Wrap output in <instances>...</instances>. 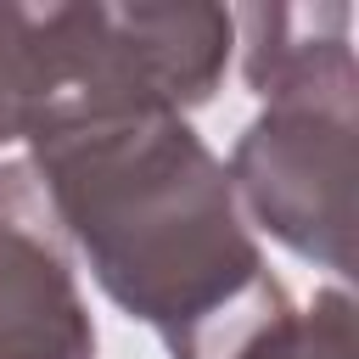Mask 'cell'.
Masks as SVG:
<instances>
[{
    "label": "cell",
    "mask_w": 359,
    "mask_h": 359,
    "mask_svg": "<svg viewBox=\"0 0 359 359\" xmlns=\"http://www.w3.org/2000/svg\"><path fill=\"white\" fill-rule=\"evenodd\" d=\"M359 79L264 101L230 151V191L297 258L348 275L353 264V118Z\"/></svg>",
    "instance_id": "3"
},
{
    "label": "cell",
    "mask_w": 359,
    "mask_h": 359,
    "mask_svg": "<svg viewBox=\"0 0 359 359\" xmlns=\"http://www.w3.org/2000/svg\"><path fill=\"white\" fill-rule=\"evenodd\" d=\"M230 22L241 28L247 84L258 101L359 79L348 6H252L230 11Z\"/></svg>",
    "instance_id": "5"
},
{
    "label": "cell",
    "mask_w": 359,
    "mask_h": 359,
    "mask_svg": "<svg viewBox=\"0 0 359 359\" xmlns=\"http://www.w3.org/2000/svg\"><path fill=\"white\" fill-rule=\"evenodd\" d=\"M39 123H45L39 6H0V146L34 140Z\"/></svg>",
    "instance_id": "7"
},
{
    "label": "cell",
    "mask_w": 359,
    "mask_h": 359,
    "mask_svg": "<svg viewBox=\"0 0 359 359\" xmlns=\"http://www.w3.org/2000/svg\"><path fill=\"white\" fill-rule=\"evenodd\" d=\"M213 359H353V303L342 286H325L309 303L280 297Z\"/></svg>",
    "instance_id": "6"
},
{
    "label": "cell",
    "mask_w": 359,
    "mask_h": 359,
    "mask_svg": "<svg viewBox=\"0 0 359 359\" xmlns=\"http://www.w3.org/2000/svg\"><path fill=\"white\" fill-rule=\"evenodd\" d=\"M45 123L34 135L101 118H185L202 107L236 50L224 6H39Z\"/></svg>",
    "instance_id": "2"
},
{
    "label": "cell",
    "mask_w": 359,
    "mask_h": 359,
    "mask_svg": "<svg viewBox=\"0 0 359 359\" xmlns=\"http://www.w3.org/2000/svg\"><path fill=\"white\" fill-rule=\"evenodd\" d=\"M0 359H95L67 236L28 163H0Z\"/></svg>",
    "instance_id": "4"
},
{
    "label": "cell",
    "mask_w": 359,
    "mask_h": 359,
    "mask_svg": "<svg viewBox=\"0 0 359 359\" xmlns=\"http://www.w3.org/2000/svg\"><path fill=\"white\" fill-rule=\"evenodd\" d=\"M34 174L101 292L174 359H213L286 286L269 275L224 163L185 118H101L34 135Z\"/></svg>",
    "instance_id": "1"
}]
</instances>
